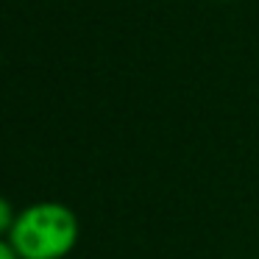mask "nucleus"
Masks as SVG:
<instances>
[{"instance_id":"nucleus-1","label":"nucleus","mask_w":259,"mask_h":259,"mask_svg":"<svg viewBox=\"0 0 259 259\" xmlns=\"http://www.w3.org/2000/svg\"><path fill=\"white\" fill-rule=\"evenodd\" d=\"M78 214L62 201H36L20 209L9 242L20 259H64L78 245Z\"/></svg>"},{"instance_id":"nucleus-2","label":"nucleus","mask_w":259,"mask_h":259,"mask_svg":"<svg viewBox=\"0 0 259 259\" xmlns=\"http://www.w3.org/2000/svg\"><path fill=\"white\" fill-rule=\"evenodd\" d=\"M17 220V209L12 206L6 195H0V237H9L12 234V226Z\"/></svg>"},{"instance_id":"nucleus-3","label":"nucleus","mask_w":259,"mask_h":259,"mask_svg":"<svg viewBox=\"0 0 259 259\" xmlns=\"http://www.w3.org/2000/svg\"><path fill=\"white\" fill-rule=\"evenodd\" d=\"M0 259H20V253L14 251V245L9 242V237H0Z\"/></svg>"}]
</instances>
